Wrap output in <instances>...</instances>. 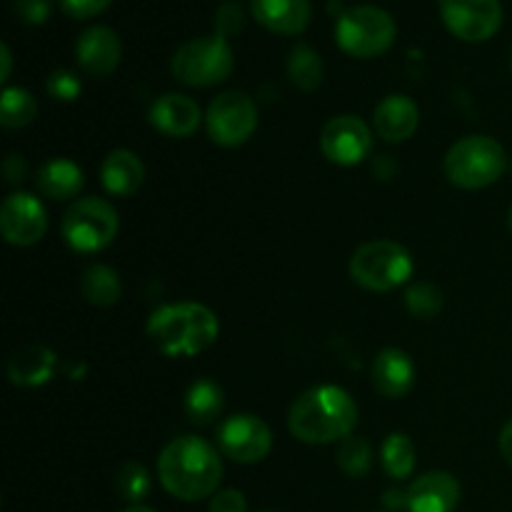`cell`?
I'll use <instances>...</instances> for the list:
<instances>
[{"label": "cell", "instance_id": "83f0119b", "mask_svg": "<svg viewBox=\"0 0 512 512\" xmlns=\"http://www.w3.org/2000/svg\"><path fill=\"white\" fill-rule=\"evenodd\" d=\"M338 465L348 478H365L373 465V450H370L368 440L358 438V435L340 440Z\"/></svg>", "mask_w": 512, "mask_h": 512}, {"label": "cell", "instance_id": "7bdbcfd3", "mask_svg": "<svg viewBox=\"0 0 512 512\" xmlns=\"http://www.w3.org/2000/svg\"><path fill=\"white\" fill-rule=\"evenodd\" d=\"M510 63H512V55H510Z\"/></svg>", "mask_w": 512, "mask_h": 512}, {"label": "cell", "instance_id": "5bb4252c", "mask_svg": "<svg viewBox=\"0 0 512 512\" xmlns=\"http://www.w3.org/2000/svg\"><path fill=\"white\" fill-rule=\"evenodd\" d=\"M123 58L120 35L108 25H90L78 35L75 43V60L80 68L93 78H105L113 73Z\"/></svg>", "mask_w": 512, "mask_h": 512}, {"label": "cell", "instance_id": "60d3db41", "mask_svg": "<svg viewBox=\"0 0 512 512\" xmlns=\"http://www.w3.org/2000/svg\"><path fill=\"white\" fill-rule=\"evenodd\" d=\"M120 512H155V510L145 508V505H130V508H125V510H120Z\"/></svg>", "mask_w": 512, "mask_h": 512}, {"label": "cell", "instance_id": "d6986e66", "mask_svg": "<svg viewBox=\"0 0 512 512\" xmlns=\"http://www.w3.org/2000/svg\"><path fill=\"white\" fill-rule=\"evenodd\" d=\"M415 383V365L400 348H385L375 355L373 385L383 398L398 400L410 393Z\"/></svg>", "mask_w": 512, "mask_h": 512}, {"label": "cell", "instance_id": "4dcf8cb0", "mask_svg": "<svg viewBox=\"0 0 512 512\" xmlns=\"http://www.w3.org/2000/svg\"><path fill=\"white\" fill-rule=\"evenodd\" d=\"M245 28V13H243V5L235 3V0H228L218 8L215 13V35L228 40L230 35L240 33Z\"/></svg>", "mask_w": 512, "mask_h": 512}, {"label": "cell", "instance_id": "9c48e42d", "mask_svg": "<svg viewBox=\"0 0 512 512\" xmlns=\"http://www.w3.org/2000/svg\"><path fill=\"white\" fill-rule=\"evenodd\" d=\"M205 128L215 145L238 148L248 143L258 128V105L243 90H225L210 103L205 113Z\"/></svg>", "mask_w": 512, "mask_h": 512}, {"label": "cell", "instance_id": "603a6c76", "mask_svg": "<svg viewBox=\"0 0 512 512\" xmlns=\"http://www.w3.org/2000/svg\"><path fill=\"white\" fill-rule=\"evenodd\" d=\"M223 388L213 380L203 378L195 380L185 393V415L195 425H210L220 413H223Z\"/></svg>", "mask_w": 512, "mask_h": 512}, {"label": "cell", "instance_id": "8992f818", "mask_svg": "<svg viewBox=\"0 0 512 512\" xmlns=\"http://www.w3.org/2000/svg\"><path fill=\"white\" fill-rule=\"evenodd\" d=\"M235 68V55L228 40L220 35L195 38L180 45L170 60L173 78L190 88H210L230 78Z\"/></svg>", "mask_w": 512, "mask_h": 512}, {"label": "cell", "instance_id": "ba28073f", "mask_svg": "<svg viewBox=\"0 0 512 512\" xmlns=\"http://www.w3.org/2000/svg\"><path fill=\"white\" fill-rule=\"evenodd\" d=\"M120 228V218L113 205L103 198H80L65 210L63 230L65 243L78 253H98L108 248Z\"/></svg>", "mask_w": 512, "mask_h": 512}, {"label": "cell", "instance_id": "e0dca14e", "mask_svg": "<svg viewBox=\"0 0 512 512\" xmlns=\"http://www.w3.org/2000/svg\"><path fill=\"white\" fill-rule=\"evenodd\" d=\"M250 13L275 35H300L310 25V0H250Z\"/></svg>", "mask_w": 512, "mask_h": 512}, {"label": "cell", "instance_id": "7c38bea8", "mask_svg": "<svg viewBox=\"0 0 512 512\" xmlns=\"http://www.w3.org/2000/svg\"><path fill=\"white\" fill-rule=\"evenodd\" d=\"M218 438L220 450L230 460L243 465L260 463L263 458H268L270 448H273V433H270V428L263 420L250 413L233 415V418L225 420L220 425Z\"/></svg>", "mask_w": 512, "mask_h": 512}, {"label": "cell", "instance_id": "8fae6325", "mask_svg": "<svg viewBox=\"0 0 512 512\" xmlns=\"http://www.w3.org/2000/svg\"><path fill=\"white\" fill-rule=\"evenodd\" d=\"M320 150L330 163L353 168L373 150V133L358 115H335L320 133Z\"/></svg>", "mask_w": 512, "mask_h": 512}, {"label": "cell", "instance_id": "ffe728a7", "mask_svg": "<svg viewBox=\"0 0 512 512\" xmlns=\"http://www.w3.org/2000/svg\"><path fill=\"white\" fill-rule=\"evenodd\" d=\"M143 178V160L133 150H113V153L105 155L103 165H100V180H103L105 190L110 195H118V198H130V195L138 193Z\"/></svg>", "mask_w": 512, "mask_h": 512}, {"label": "cell", "instance_id": "30bf717a", "mask_svg": "<svg viewBox=\"0 0 512 512\" xmlns=\"http://www.w3.org/2000/svg\"><path fill=\"white\" fill-rule=\"evenodd\" d=\"M438 8L445 28L468 43L490 40L503 25L500 0H438Z\"/></svg>", "mask_w": 512, "mask_h": 512}, {"label": "cell", "instance_id": "ee69618b", "mask_svg": "<svg viewBox=\"0 0 512 512\" xmlns=\"http://www.w3.org/2000/svg\"><path fill=\"white\" fill-rule=\"evenodd\" d=\"M265 512H270V510H265Z\"/></svg>", "mask_w": 512, "mask_h": 512}, {"label": "cell", "instance_id": "44dd1931", "mask_svg": "<svg viewBox=\"0 0 512 512\" xmlns=\"http://www.w3.org/2000/svg\"><path fill=\"white\" fill-rule=\"evenodd\" d=\"M58 368V355L45 345H28L8 358V378L20 388H38L53 378Z\"/></svg>", "mask_w": 512, "mask_h": 512}, {"label": "cell", "instance_id": "b9f144b4", "mask_svg": "<svg viewBox=\"0 0 512 512\" xmlns=\"http://www.w3.org/2000/svg\"><path fill=\"white\" fill-rule=\"evenodd\" d=\"M508 228H510V233H512V208H510V213H508Z\"/></svg>", "mask_w": 512, "mask_h": 512}, {"label": "cell", "instance_id": "5b68a950", "mask_svg": "<svg viewBox=\"0 0 512 512\" xmlns=\"http://www.w3.org/2000/svg\"><path fill=\"white\" fill-rule=\"evenodd\" d=\"M443 170L455 188L480 190L503 178L508 170V155L490 135H468L448 150Z\"/></svg>", "mask_w": 512, "mask_h": 512}, {"label": "cell", "instance_id": "277c9868", "mask_svg": "<svg viewBox=\"0 0 512 512\" xmlns=\"http://www.w3.org/2000/svg\"><path fill=\"white\" fill-rule=\"evenodd\" d=\"M398 38L395 18L380 5H353L338 13L335 20V43L353 58L370 60L388 53Z\"/></svg>", "mask_w": 512, "mask_h": 512}, {"label": "cell", "instance_id": "f546056e", "mask_svg": "<svg viewBox=\"0 0 512 512\" xmlns=\"http://www.w3.org/2000/svg\"><path fill=\"white\" fill-rule=\"evenodd\" d=\"M405 305L418 320H433L443 310V293L433 283H415L405 293Z\"/></svg>", "mask_w": 512, "mask_h": 512}, {"label": "cell", "instance_id": "9a60e30c", "mask_svg": "<svg viewBox=\"0 0 512 512\" xmlns=\"http://www.w3.org/2000/svg\"><path fill=\"white\" fill-rule=\"evenodd\" d=\"M405 493L408 512H453L460 503V483L445 470L420 475Z\"/></svg>", "mask_w": 512, "mask_h": 512}, {"label": "cell", "instance_id": "7402d4cb", "mask_svg": "<svg viewBox=\"0 0 512 512\" xmlns=\"http://www.w3.org/2000/svg\"><path fill=\"white\" fill-rule=\"evenodd\" d=\"M40 193L50 200H70L80 193L85 185L83 170L78 163L68 158H53L40 165L38 178H35Z\"/></svg>", "mask_w": 512, "mask_h": 512}, {"label": "cell", "instance_id": "74e56055", "mask_svg": "<svg viewBox=\"0 0 512 512\" xmlns=\"http://www.w3.org/2000/svg\"><path fill=\"white\" fill-rule=\"evenodd\" d=\"M383 503L388 510H408V493H400V490H388L383 498Z\"/></svg>", "mask_w": 512, "mask_h": 512}, {"label": "cell", "instance_id": "52a82bcc", "mask_svg": "<svg viewBox=\"0 0 512 512\" xmlns=\"http://www.w3.org/2000/svg\"><path fill=\"white\" fill-rule=\"evenodd\" d=\"M350 275L360 288L373 290V293H390L410 280L413 258L395 240H370L355 250L350 260Z\"/></svg>", "mask_w": 512, "mask_h": 512}, {"label": "cell", "instance_id": "f35d334b", "mask_svg": "<svg viewBox=\"0 0 512 512\" xmlns=\"http://www.w3.org/2000/svg\"><path fill=\"white\" fill-rule=\"evenodd\" d=\"M395 170H398V165L393 163V158H390V155H380V160L375 163V173L383 180H390L395 175Z\"/></svg>", "mask_w": 512, "mask_h": 512}, {"label": "cell", "instance_id": "cb8c5ba5", "mask_svg": "<svg viewBox=\"0 0 512 512\" xmlns=\"http://www.w3.org/2000/svg\"><path fill=\"white\" fill-rule=\"evenodd\" d=\"M323 58L318 55V50L308 43L293 45L288 55V78L303 93H313L323 83Z\"/></svg>", "mask_w": 512, "mask_h": 512}, {"label": "cell", "instance_id": "836d02e7", "mask_svg": "<svg viewBox=\"0 0 512 512\" xmlns=\"http://www.w3.org/2000/svg\"><path fill=\"white\" fill-rule=\"evenodd\" d=\"M58 3L63 13L70 15L73 20H90L95 15L105 13L113 0H58Z\"/></svg>", "mask_w": 512, "mask_h": 512}, {"label": "cell", "instance_id": "3957f363", "mask_svg": "<svg viewBox=\"0 0 512 512\" xmlns=\"http://www.w3.org/2000/svg\"><path fill=\"white\" fill-rule=\"evenodd\" d=\"M218 333V318L200 303L163 305L148 320V338L168 358L203 353L215 343Z\"/></svg>", "mask_w": 512, "mask_h": 512}, {"label": "cell", "instance_id": "2e32d148", "mask_svg": "<svg viewBox=\"0 0 512 512\" xmlns=\"http://www.w3.org/2000/svg\"><path fill=\"white\" fill-rule=\"evenodd\" d=\"M200 105L180 93H168L158 98L150 108V123L168 138H190L200 128Z\"/></svg>", "mask_w": 512, "mask_h": 512}, {"label": "cell", "instance_id": "484cf974", "mask_svg": "<svg viewBox=\"0 0 512 512\" xmlns=\"http://www.w3.org/2000/svg\"><path fill=\"white\" fill-rule=\"evenodd\" d=\"M38 115V100L25 88H5L0 98V125L8 130L25 128Z\"/></svg>", "mask_w": 512, "mask_h": 512}, {"label": "cell", "instance_id": "4fadbf2b", "mask_svg": "<svg viewBox=\"0 0 512 512\" xmlns=\"http://www.w3.org/2000/svg\"><path fill=\"white\" fill-rule=\"evenodd\" d=\"M0 230L10 245L28 248L43 240L48 230V215L43 203L30 193H13L0 208Z\"/></svg>", "mask_w": 512, "mask_h": 512}, {"label": "cell", "instance_id": "4316f807", "mask_svg": "<svg viewBox=\"0 0 512 512\" xmlns=\"http://www.w3.org/2000/svg\"><path fill=\"white\" fill-rule=\"evenodd\" d=\"M380 455H383L385 473H388L393 480H405L413 475L415 445L408 435H403V433L388 435L383 443V450H380Z\"/></svg>", "mask_w": 512, "mask_h": 512}, {"label": "cell", "instance_id": "ab89813d", "mask_svg": "<svg viewBox=\"0 0 512 512\" xmlns=\"http://www.w3.org/2000/svg\"><path fill=\"white\" fill-rule=\"evenodd\" d=\"M0 60H3V70H0V80H8L10 78V68H13V55H10L8 45H0Z\"/></svg>", "mask_w": 512, "mask_h": 512}, {"label": "cell", "instance_id": "d590c367", "mask_svg": "<svg viewBox=\"0 0 512 512\" xmlns=\"http://www.w3.org/2000/svg\"><path fill=\"white\" fill-rule=\"evenodd\" d=\"M3 175H5V180H8V183H13V185L23 183L25 175H28V165H25L23 155L10 153L8 158H5V163H3Z\"/></svg>", "mask_w": 512, "mask_h": 512}, {"label": "cell", "instance_id": "d6a6232c", "mask_svg": "<svg viewBox=\"0 0 512 512\" xmlns=\"http://www.w3.org/2000/svg\"><path fill=\"white\" fill-rule=\"evenodd\" d=\"M48 93L55 100H75L80 95V80L68 70H55L48 78Z\"/></svg>", "mask_w": 512, "mask_h": 512}, {"label": "cell", "instance_id": "8d00e7d4", "mask_svg": "<svg viewBox=\"0 0 512 512\" xmlns=\"http://www.w3.org/2000/svg\"><path fill=\"white\" fill-rule=\"evenodd\" d=\"M500 453H503L505 463L512 468V420H508L505 428L500 430Z\"/></svg>", "mask_w": 512, "mask_h": 512}, {"label": "cell", "instance_id": "7a4b0ae2", "mask_svg": "<svg viewBox=\"0 0 512 512\" xmlns=\"http://www.w3.org/2000/svg\"><path fill=\"white\" fill-rule=\"evenodd\" d=\"M358 425V405L338 385H318L300 395L288 413V428L300 443L328 445L350 438Z\"/></svg>", "mask_w": 512, "mask_h": 512}, {"label": "cell", "instance_id": "d4e9b609", "mask_svg": "<svg viewBox=\"0 0 512 512\" xmlns=\"http://www.w3.org/2000/svg\"><path fill=\"white\" fill-rule=\"evenodd\" d=\"M80 290H83V298L90 305H98V308H110L123 295L118 273L108 265H90L83 278H80Z\"/></svg>", "mask_w": 512, "mask_h": 512}, {"label": "cell", "instance_id": "f1b7e54d", "mask_svg": "<svg viewBox=\"0 0 512 512\" xmlns=\"http://www.w3.org/2000/svg\"><path fill=\"white\" fill-rule=\"evenodd\" d=\"M115 490L123 500L130 505H140L150 493V478L148 470L140 463H125L115 475Z\"/></svg>", "mask_w": 512, "mask_h": 512}, {"label": "cell", "instance_id": "1f68e13d", "mask_svg": "<svg viewBox=\"0 0 512 512\" xmlns=\"http://www.w3.org/2000/svg\"><path fill=\"white\" fill-rule=\"evenodd\" d=\"M53 3L50 0H13L15 18L25 25H43L50 18Z\"/></svg>", "mask_w": 512, "mask_h": 512}, {"label": "cell", "instance_id": "6da1fadb", "mask_svg": "<svg viewBox=\"0 0 512 512\" xmlns=\"http://www.w3.org/2000/svg\"><path fill=\"white\" fill-rule=\"evenodd\" d=\"M158 475L173 498L195 503L218 493L223 480V463L218 450L203 438L183 435L170 440L158 458Z\"/></svg>", "mask_w": 512, "mask_h": 512}, {"label": "cell", "instance_id": "ac0fdd59", "mask_svg": "<svg viewBox=\"0 0 512 512\" xmlns=\"http://www.w3.org/2000/svg\"><path fill=\"white\" fill-rule=\"evenodd\" d=\"M375 133L385 140V143H403V140L413 138V133L420 125V110L413 98L408 95L393 93L378 103L373 113Z\"/></svg>", "mask_w": 512, "mask_h": 512}, {"label": "cell", "instance_id": "e575fe53", "mask_svg": "<svg viewBox=\"0 0 512 512\" xmlns=\"http://www.w3.org/2000/svg\"><path fill=\"white\" fill-rule=\"evenodd\" d=\"M248 503H245V495L238 490H218L210 500V512H245Z\"/></svg>", "mask_w": 512, "mask_h": 512}]
</instances>
